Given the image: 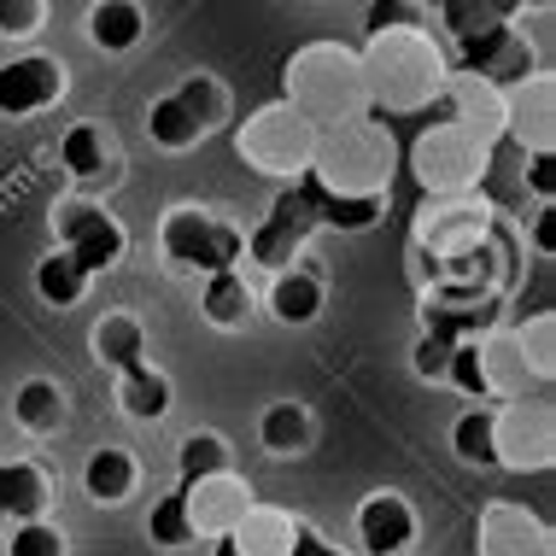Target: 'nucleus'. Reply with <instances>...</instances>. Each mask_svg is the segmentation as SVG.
I'll use <instances>...</instances> for the list:
<instances>
[{
    "label": "nucleus",
    "instance_id": "obj_1",
    "mask_svg": "<svg viewBox=\"0 0 556 556\" xmlns=\"http://www.w3.org/2000/svg\"><path fill=\"white\" fill-rule=\"evenodd\" d=\"M357 71H364V94L387 112H416L440 94V59H433L422 24L369 36V53L357 59Z\"/></svg>",
    "mask_w": 556,
    "mask_h": 556
},
{
    "label": "nucleus",
    "instance_id": "obj_2",
    "mask_svg": "<svg viewBox=\"0 0 556 556\" xmlns=\"http://www.w3.org/2000/svg\"><path fill=\"white\" fill-rule=\"evenodd\" d=\"M311 176H317L328 193H381V182L393 176V141L381 135V124L345 117V124H334L328 135H317Z\"/></svg>",
    "mask_w": 556,
    "mask_h": 556
},
{
    "label": "nucleus",
    "instance_id": "obj_3",
    "mask_svg": "<svg viewBox=\"0 0 556 556\" xmlns=\"http://www.w3.org/2000/svg\"><path fill=\"white\" fill-rule=\"evenodd\" d=\"M288 106H299L311 124H317V117H340V124L357 117L369 106L357 59L340 53V48H305L288 65Z\"/></svg>",
    "mask_w": 556,
    "mask_h": 556
},
{
    "label": "nucleus",
    "instance_id": "obj_4",
    "mask_svg": "<svg viewBox=\"0 0 556 556\" xmlns=\"http://www.w3.org/2000/svg\"><path fill=\"white\" fill-rule=\"evenodd\" d=\"M240 159L258 164L269 176H293V170H311V153H317V124H311L299 106H264L247 117V129H240Z\"/></svg>",
    "mask_w": 556,
    "mask_h": 556
},
{
    "label": "nucleus",
    "instance_id": "obj_5",
    "mask_svg": "<svg viewBox=\"0 0 556 556\" xmlns=\"http://www.w3.org/2000/svg\"><path fill=\"white\" fill-rule=\"evenodd\" d=\"M410 164H416V182L428 193H463L480 170H486V135L457 124V117H440V124L422 129Z\"/></svg>",
    "mask_w": 556,
    "mask_h": 556
},
{
    "label": "nucleus",
    "instance_id": "obj_6",
    "mask_svg": "<svg viewBox=\"0 0 556 556\" xmlns=\"http://www.w3.org/2000/svg\"><path fill=\"white\" fill-rule=\"evenodd\" d=\"M164 258L182 264V269H200V276H217V269H235L240 252H247V235L235 229V223H223L212 212H193V205H182V212L164 217Z\"/></svg>",
    "mask_w": 556,
    "mask_h": 556
},
{
    "label": "nucleus",
    "instance_id": "obj_7",
    "mask_svg": "<svg viewBox=\"0 0 556 556\" xmlns=\"http://www.w3.org/2000/svg\"><path fill=\"white\" fill-rule=\"evenodd\" d=\"M59 247L77 258L88 276H100V269H112L117 258H124V223L106 217L100 205H65L59 212Z\"/></svg>",
    "mask_w": 556,
    "mask_h": 556
},
{
    "label": "nucleus",
    "instance_id": "obj_8",
    "mask_svg": "<svg viewBox=\"0 0 556 556\" xmlns=\"http://www.w3.org/2000/svg\"><path fill=\"white\" fill-rule=\"evenodd\" d=\"M65 94V65L48 53H24L0 65V117H36Z\"/></svg>",
    "mask_w": 556,
    "mask_h": 556
},
{
    "label": "nucleus",
    "instance_id": "obj_9",
    "mask_svg": "<svg viewBox=\"0 0 556 556\" xmlns=\"http://www.w3.org/2000/svg\"><path fill=\"white\" fill-rule=\"evenodd\" d=\"M317 229V217H311V205L299 200V188H288L276 205H269L264 229L247 235V252L240 258H258L264 269H293V252L305 247V235Z\"/></svg>",
    "mask_w": 556,
    "mask_h": 556
},
{
    "label": "nucleus",
    "instance_id": "obj_10",
    "mask_svg": "<svg viewBox=\"0 0 556 556\" xmlns=\"http://www.w3.org/2000/svg\"><path fill=\"white\" fill-rule=\"evenodd\" d=\"M551 463V404L498 410V469H545Z\"/></svg>",
    "mask_w": 556,
    "mask_h": 556
},
{
    "label": "nucleus",
    "instance_id": "obj_11",
    "mask_svg": "<svg viewBox=\"0 0 556 556\" xmlns=\"http://www.w3.org/2000/svg\"><path fill=\"white\" fill-rule=\"evenodd\" d=\"M457 48H463V65H469V77L492 83V88H504V83H521V77L533 71V53H528V41H521L509 24H492V29H480V36L457 41Z\"/></svg>",
    "mask_w": 556,
    "mask_h": 556
},
{
    "label": "nucleus",
    "instance_id": "obj_12",
    "mask_svg": "<svg viewBox=\"0 0 556 556\" xmlns=\"http://www.w3.org/2000/svg\"><path fill=\"white\" fill-rule=\"evenodd\" d=\"M357 545L364 556H404L416 545V509L399 492H369L357 509Z\"/></svg>",
    "mask_w": 556,
    "mask_h": 556
},
{
    "label": "nucleus",
    "instance_id": "obj_13",
    "mask_svg": "<svg viewBox=\"0 0 556 556\" xmlns=\"http://www.w3.org/2000/svg\"><path fill=\"white\" fill-rule=\"evenodd\" d=\"M498 323V293H480V288H451L428 305V340H445V345H463V340H480L486 328Z\"/></svg>",
    "mask_w": 556,
    "mask_h": 556
},
{
    "label": "nucleus",
    "instance_id": "obj_14",
    "mask_svg": "<svg viewBox=\"0 0 556 556\" xmlns=\"http://www.w3.org/2000/svg\"><path fill=\"white\" fill-rule=\"evenodd\" d=\"M480 556H551V533L521 504H492L475 533Z\"/></svg>",
    "mask_w": 556,
    "mask_h": 556
},
{
    "label": "nucleus",
    "instance_id": "obj_15",
    "mask_svg": "<svg viewBox=\"0 0 556 556\" xmlns=\"http://www.w3.org/2000/svg\"><path fill=\"white\" fill-rule=\"evenodd\" d=\"M182 498H188L193 533H212V539H223V533H229L235 521L252 509V492H247V480H235V475L193 480V486H182Z\"/></svg>",
    "mask_w": 556,
    "mask_h": 556
},
{
    "label": "nucleus",
    "instance_id": "obj_16",
    "mask_svg": "<svg viewBox=\"0 0 556 556\" xmlns=\"http://www.w3.org/2000/svg\"><path fill=\"white\" fill-rule=\"evenodd\" d=\"M299 200L311 205V217H317V229H375L387 212L381 193H328L311 170H299Z\"/></svg>",
    "mask_w": 556,
    "mask_h": 556
},
{
    "label": "nucleus",
    "instance_id": "obj_17",
    "mask_svg": "<svg viewBox=\"0 0 556 556\" xmlns=\"http://www.w3.org/2000/svg\"><path fill=\"white\" fill-rule=\"evenodd\" d=\"M416 229H422V240L451 264L475 258V252L486 247V212H475V205H433V212H422Z\"/></svg>",
    "mask_w": 556,
    "mask_h": 556
},
{
    "label": "nucleus",
    "instance_id": "obj_18",
    "mask_svg": "<svg viewBox=\"0 0 556 556\" xmlns=\"http://www.w3.org/2000/svg\"><path fill=\"white\" fill-rule=\"evenodd\" d=\"M293 528H299V521L288 516V509L252 504L247 516H240L235 528H229V539H235L240 556H288V551H293Z\"/></svg>",
    "mask_w": 556,
    "mask_h": 556
},
{
    "label": "nucleus",
    "instance_id": "obj_19",
    "mask_svg": "<svg viewBox=\"0 0 556 556\" xmlns=\"http://www.w3.org/2000/svg\"><path fill=\"white\" fill-rule=\"evenodd\" d=\"M200 311H205V323H217V328H247L252 311H258V293L247 288L240 269H217L200 288Z\"/></svg>",
    "mask_w": 556,
    "mask_h": 556
},
{
    "label": "nucleus",
    "instance_id": "obj_20",
    "mask_svg": "<svg viewBox=\"0 0 556 556\" xmlns=\"http://www.w3.org/2000/svg\"><path fill=\"white\" fill-rule=\"evenodd\" d=\"M83 492L94 504H124L135 492V457L124 445H100L94 457L83 463Z\"/></svg>",
    "mask_w": 556,
    "mask_h": 556
},
{
    "label": "nucleus",
    "instance_id": "obj_21",
    "mask_svg": "<svg viewBox=\"0 0 556 556\" xmlns=\"http://www.w3.org/2000/svg\"><path fill=\"white\" fill-rule=\"evenodd\" d=\"M141 29H147V18L135 0H94V12H88V41L100 53H129L141 41Z\"/></svg>",
    "mask_w": 556,
    "mask_h": 556
},
{
    "label": "nucleus",
    "instance_id": "obj_22",
    "mask_svg": "<svg viewBox=\"0 0 556 556\" xmlns=\"http://www.w3.org/2000/svg\"><path fill=\"white\" fill-rule=\"evenodd\" d=\"M451 451H457L469 469H498V410H492V404L463 410L457 428H451Z\"/></svg>",
    "mask_w": 556,
    "mask_h": 556
},
{
    "label": "nucleus",
    "instance_id": "obj_23",
    "mask_svg": "<svg viewBox=\"0 0 556 556\" xmlns=\"http://www.w3.org/2000/svg\"><path fill=\"white\" fill-rule=\"evenodd\" d=\"M41 509H48V480L36 463H0V516L41 521Z\"/></svg>",
    "mask_w": 556,
    "mask_h": 556
},
{
    "label": "nucleus",
    "instance_id": "obj_24",
    "mask_svg": "<svg viewBox=\"0 0 556 556\" xmlns=\"http://www.w3.org/2000/svg\"><path fill=\"white\" fill-rule=\"evenodd\" d=\"M269 311H276V323H317L323 311V281L311 276V269H276V281H269Z\"/></svg>",
    "mask_w": 556,
    "mask_h": 556
},
{
    "label": "nucleus",
    "instance_id": "obj_25",
    "mask_svg": "<svg viewBox=\"0 0 556 556\" xmlns=\"http://www.w3.org/2000/svg\"><path fill=\"white\" fill-rule=\"evenodd\" d=\"M117 375H124V410L135 422H164V410H170V381H164V369H153L147 357H135V364H124Z\"/></svg>",
    "mask_w": 556,
    "mask_h": 556
},
{
    "label": "nucleus",
    "instance_id": "obj_26",
    "mask_svg": "<svg viewBox=\"0 0 556 556\" xmlns=\"http://www.w3.org/2000/svg\"><path fill=\"white\" fill-rule=\"evenodd\" d=\"M94 357L112 369L135 364V357H147V328L141 317H129V311H106V317L94 323Z\"/></svg>",
    "mask_w": 556,
    "mask_h": 556
},
{
    "label": "nucleus",
    "instance_id": "obj_27",
    "mask_svg": "<svg viewBox=\"0 0 556 556\" xmlns=\"http://www.w3.org/2000/svg\"><path fill=\"white\" fill-rule=\"evenodd\" d=\"M59 159H65V170L77 176V182H100L106 164H112L106 129H100V124H71L65 141H59Z\"/></svg>",
    "mask_w": 556,
    "mask_h": 556
},
{
    "label": "nucleus",
    "instance_id": "obj_28",
    "mask_svg": "<svg viewBox=\"0 0 556 556\" xmlns=\"http://www.w3.org/2000/svg\"><path fill=\"white\" fill-rule=\"evenodd\" d=\"M88 281H94V276H88V269H83L77 258H71L65 247L48 252V258L36 264V293L48 299V305H59V311H65V305H77V299L88 293Z\"/></svg>",
    "mask_w": 556,
    "mask_h": 556
},
{
    "label": "nucleus",
    "instance_id": "obj_29",
    "mask_svg": "<svg viewBox=\"0 0 556 556\" xmlns=\"http://www.w3.org/2000/svg\"><path fill=\"white\" fill-rule=\"evenodd\" d=\"M311 410L305 404H269V410L258 416V440L264 451H276V457H293V451H305L311 445Z\"/></svg>",
    "mask_w": 556,
    "mask_h": 556
},
{
    "label": "nucleus",
    "instance_id": "obj_30",
    "mask_svg": "<svg viewBox=\"0 0 556 556\" xmlns=\"http://www.w3.org/2000/svg\"><path fill=\"white\" fill-rule=\"evenodd\" d=\"M12 416H18L24 433H59V422H65V393L53 381H24L12 393Z\"/></svg>",
    "mask_w": 556,
    "mask_h": 556
},
{
    "label": "nucleus",
    "instance_id": "obj_31",
    "mask_svg": "<svg viewBox=\"0 0 556 556\" xmlns=\"http://www.w3.org/2000/svg\"><path fill=\"white\" fill-rule=\"evenodd\" d=\"M147 135H153L164 153H182V147H193L205 129H200V117H193L182 100L164 94V100H153V112H147Z\"/></svg>",
    "mask_w": 556,
    "mask_h": 556
},
{
    "label": "nucleus",
    "instance_id": "obj_32",
    "mask_svg": "<svg viewBox=\"0 0 556 556\" xmlns=\"http://www.w3.org/2000/svg\"><path fill=\"white\" fill-rule=\"evenodd\" d=\"M147 533H153V545H193V516H188V498H182V486L176 492H164V498H153V509H147Z\"/></svg>",
    "mask_w": 556,
    "mask_h": 556
},
{
    "label": "nucleus",
    "instance_id": "obj_33",
    "mask_svg": "<svg viewBox=\"0 0 556 556\" xmlns=\"http://www.w3.org/2000/svg\"><path fill=\"white\" fill-rule=\"evenodd\" d=\"M182 486H193V480H212V475H229V445L217 440V433H193V440H182Z\"/></svg>",
    "mask_w": 556,
    "mask_h": 556
},
{
    "label": "nucleus",
    "instance_id": "obj_34",
    "mask_svg": "<svg viewBox=\"0 0 556 556\" xmlns=\"http://www.w3.org/2000/svg\"><path fill=\"white\" fill-rule=\"evenodd\" d=\"M7 556H65V533L53 521H18L7 539Z\"/></svg>",
    "mask_w": 556,
    "mask_h": 556
},
{
    "label": "nucleus",
    "instance_id": "obj_35",
    "mask_svg": "<svg viewBox=\"0 0 556 556\" xmlns=\"http://www.w3.org/2000/svg\"><path fill=\"white\" fill-rule=\"evenodd\" d=\"M480 340H463V345H451V364H445V381L451 387H463L469 399H486V369H480V352H475Z\"/></svg>",
    "mask_w": 556,
    "mask_h": 556
},
{
    "label": "nucleus",
    "instance_id": "obj_36",
    "mask_svg": "<svg viewBox=\"0 0 556 556\" xmlns=\"http://www.w3.org/2000/svg\"><path fill=\"white\" fill-rule=\"evenodd\" d=\"M176 100L200 117V129H212L217 117H223V88H217V77H188L182 88H176Z\"/></svg>",
    "mask_w": 556,
    "mask_h": 556
},
{
    "label": "nucleus",
    "instance_id": "obj_37",
    "mask_svg": "<svg viewBox=\"0 0 556 556\" xmlns=\"http://www.w3.org/2000/svg\"><path fill=\"white\" fill-rule=\"evenodd\" d=\"M364 29L369 36H387V29H416V12L404 7V0H375L364 12Z\"/></svg>",
    "mask_w": 556,
    "mask_h": 556
},
{
    "label": "nucleus",
    "instance_id": "obj_38",
    "mask_svg": "<svg viewBox=\"0 0 556 556\" xmlns=\"http://www.w3.org/2000/svg\"><path fill=\"white\" fill-rule=\"evenodd\" d=\"M528 188H533L539 205H551V193H556V159H551V147L528 153Z\"/></svg>",
    "mask_w": 556,
    "mask_h": 556
},
{
    "label": "nucleus",
    "instance_id": "obj_39",
    "mask_svg": "<svg viewBox=\"0 0 556 556\" xmlns=\"http://www.w3.org/2000/svg\"><path fill=\"white\" fill-rule=\"evenodd\" d=\"M41 24V0H0V29L7 36H29Z\"/></svg>",
    "mask_w": 556,
    "mask_h": 556
},
{
    "label": "nucleus",
    "instance_id": "obj_40",
    "mask_svg": "<svg viewBox=\"0 0 556 556\" xmlns=\"http://www.w3.org/2000/svg\"><path fill=\"white\" fill-rule=\"evenodd\" d=\"M416 375H422V381H445V364H451V345L445 340H428L422 334V345H416Z\"/></svg>",
    "mask_w": 556,
    "mask_h": 556
},
{
    "label": "nucleus",
    "instance_id": "obj_41",
    "mask_svg": "<svg viewBox=\"0 0 556 556\" xmlns=\"http://www.w3.org/2000/svg\"><path fill=\"white\" fill-rule=\"evenodd\" d=\"M288 556H340V551L328 545L317 528H305V521H299V528H293V551H288Z\"/></svg>",
    "mask_w": 556,
    "mask_h": 556
},
{
    "label": "nucleus",
    "instance_id": "obj_42",
    "mask_svg": "<svg viewBox=\"0 0 556 556\" xmlns=\"http://www.w3.org/2000/svg\"><path fill=\"white\" fill-rule=\"evenodd\" d=\"M533 247L545 252V258L556 252V212H551V205H539V217H533Z\"/></svg>",
    "mask_w": 556,
    "mask_h": 556
},
{
    "label": "nucleus",
    "instance_id": "obj_43",
    "mask_svg": "<svg viewBox=\"0 0 556 556\" xmlns=\"http://www.w3.org/2000/svg\"><path fill=\"white\" fill-rule=\"evenodd\" d=\"M212 556H240V551H235V539H229V533H223V539H217V551H212Z\"/></svg>",
    "mask_w": 556,
    "mask_h": 556
},
{
    "label": "nucleus",
    "instance_id": "obj_44",
    "mask_svg": "<svg viewBox=\"0 0 556 556\" xmlns=\"http://www.w3.org/2000/svg\"><path fill=\"white\" fill-rule=\"evenodd\" d=\"M422 7H451V0H422Z\"/></svg>",
    "mask_w": 556,
    "mask_h": 556
},
{
    "label": "nucleus",
    "instance_id": "obj_45",
    "mask_svg": "<svg viewBox=\"0 0 556 556\" xmlns=\"http://www.w3.org/2000/svg\"><path fill=\"white\" fill-rule=\"evenodd\" d=\"M0 539H7V516H0Z\"/></svg>",
    "mask_w": 556,
    "mask_h": 556
}]
</instances>
